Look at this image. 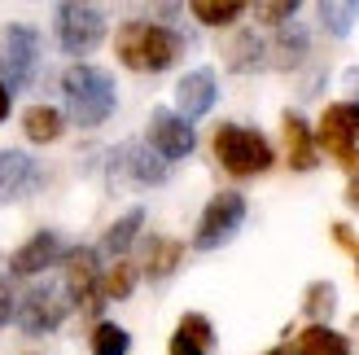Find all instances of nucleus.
I'll return each mask as SVG.
<instances>
[{"label": "nucleus", "instance_id": "f257e3e1", "mask_svg": "<svg viewBox=\"0 0 359 355\" xmlns=\"http://www.w3.org/2000/svg\"><path fill=\"white\" fill-rule=\"evenodd\" d=\"M62 93H66V110L79 128H97L114 110V79L97 66H70L62 79Z\"/></svg>", "mask_w": 359, "mask_h": 355}, {"label": "nucleus", "instance_id": "f03ea898", "mask_svg": "<svg viewBox=\"0 0 359 355\" xmlns=\"http://www.w3.org/2000/svg\"><path fill=\"white\" fill-rule=\"evenodd\" d=\"M114 48L128 70H167L180 58V35L158 22H128L118 31Z\"/></svg>", "mask_w": 359, "mask_h": 355}, {"label": "nucleus", "instance_id": "7ed1b4c3", "mask_svg": "<svg viewBox=\"0 0 359 355\" xmlns=\"http://www.w3.org/2000/svg\"><path fill=\"white\" fill-rule=\"evenodd\" d=\"M215 158L228 175H259L272 167V145L255 132V128H241V123H224L215 132Z\"/></svg>", "mask_w": 359, "mask_h": 355}, {"label": "nucleus", "instance_id": "20e7f679", "mask_svg": "<svg viewBox=\"0 0 359 355\" xmlns=\"http://www.w3.org/2000/svg\"><path fill=\"white\" fill-rule=\"evenodd\" d=\"M320 149L337 158V167L355 171L359 167V105L355 101H337L325 110V119H320Z\"/></svg>", "mask_w": 359, "mask_h": 355}, {"label": "nucleus", "instance_id": "39448f33", "mask_svg": "<svg viewBox=\"0 0 359 355\" xmlns=\"http://www.w3.org/2000/svg\"><path fill=\"white\" fill-rule=\"evenodd\" d=\"M241 220H245V198L241 193H215L210 206L202 210V220H197L193 246L197 250H215V246H224L232 233H237Z\"/></svg>", "mask_w": 359, "mask_h": 355}, {"label": "nucleus", "instance_id": "423d86ee", "mask_svg": "<svg viewBox=\"0 0 359 355\" xmlns=\"http://www.w3.org/2000/svg\"><path fill=\"white\" fill-rule=\"evenodd\" d=\"M66 312H70V290L66 286H35L22 298V307H18V325L27 333H48L66 321Z\"/></svg>", "mask_w": 359, "mask_h": 355}, {"label": "nucleus", "instance_id": "0eeeda50", "mask_svg": "<svg viewBox=\"0 0 359 355\" xmlns=\"http://www.w3.org/2000/svg\"><path fill=\"white\" fill-rule=\"evenodd\" d=\"M35 58H40V40L27 27H9L5 44H0V83L5 88H22L35 70Z\"/></svg>", "mask_w": 359, "mask_h": 355}, {"label": "nucleus", "instance_id": "6e6552de", "mask_svg": "<svg viewBox=\"0 0 359 355\" xmlns=\"http://www.w3.org/2000/svg\"><path fill=\"white\" fill-rule=\"evenodd\" d=\"M105 35V22L93 5H62L57 9V40L66 53H93Z\"/></svg>", "mask_w": 359, "mask_h": 355}, {"label": "nucleus", "instance_id": "1a4fd4ad", "mask_svg": "<svg viewBox=\"0 0 359 355\" xmlns=\"http://www.w3.org/2000/svg\"><path fill=\"white\" fill-rule=\"evenodd\" d=\"M149 145L163 158L193 154V128H189V119H180L171 110H154V119H149Z\"/></svg>", "mask_w": 359, "mask_h": 355}, {"label": "nucleus", "instance_id": "9d476101", "mask_svg": "<svg viewBox=\"0 0 359 355\" xmlns=\"http://www.w3.org/2000/svg\"><path fill=\"white\" fill-rule=\"evenodd\" d=\"M66 290L75 298L79 307L97 312V255L88 250V246H75V250L66 255Z\"/></svg>", "mask_w": 359, "mask_h": 355}, {"label": "nucleus", "instance_id": "9b49d317", "mask_svg": "<svg viewBox=\"0 0 359 355\" xmlns=\"http://www.w3.org/2000/svg\"><path fill=\"white\" fill-rule=\"evenodd\" d=\"M175 105L184 119H202L210 105H215V75L210 70H189L175 88Z\"/></svg>", "mask_w": 359, "mask_h": 355}, {"label": "nucleus", "instance_id": "f8f14e48", "mask_svg": "<svg viewBox=\"0 0 359 355\" xmlns=\"http://www.w3.org/2000/svg\"><path fill=\"white\" fill-rule=\"evenodd\" d=\"M114 171L123 175V180H132V185H158L167 175V167L158 163L149 149H140V145H123L114 154Z\"/></svg>", "mask_w": 359, "mask_h": 355}, {"label": "nucleus", "instance_id": "ddd939ff", "mask_svg": "<svg viewBox=\"0 0 359 355\" xmlns=\"http://www.w3.org/2000/svg\"><path fill=\"white\" fill-rule=\"evenodd\" d=\"M35 185V163L27 154H13V149H0V202L18 198L22 189Z\"/></svg>", "mask_w": 359, "mask_h": 355}, {"label": "nucleus", "instance_id": "4468645a", "mask_svg": "<svg viewBox=\"0 0 359 355\" xmlns=\"http://www.w3.org/2000/svg\"><path fill=\"white\" fill-rule=\"evenodd\" d=\"M53 259H57V237H53V233H35L22 250L13 255V272L18 276H35V272H44Z\"/></svg>", "mask_w": 359, "mask_h": 355}, {"label": "nucleus", "instance_id": "2eb2a0df", "mask_svg": "<svg viewBox=\"0 0 359 355\" xmlns=\"http://www.w3.org/2000/svg\"><path fill=\"white\" fill-rule=\"evenodd\" d=\"M285 149H290V167H298V171L316 167V140L298 114H285Z\"/></svg>", "mask_w": 359, "mask_h": 355}, {"label": "nucleus", "instance_id": "dca6fc26", "mask_svg": "<svg viewBox=\"0 0 359 355\" xmlns=\"http://www.w3.org/2000/svg\"><path fill=\"white\" fill-rule=\"evenodd\" d=\"M22 132L35 140V145H48V140L62 136V114L53 110V105H31L22 114Z\"/></svg>", "mask_w": 359, "mask_h": 355}, {"label": "nucleus", "instance_id": "f3484780", "mask_svg": "<svg viewBox=\"0 0 359 355\" xmlns=\"http://www.w3.org/2000/svg\"><path fill=\"white\" fill-rule=\"evenodd\" d=\"M298 355H351V347H346L342 333H333L325 325H311V329H302V338H298Z\"/></svg>", "mask_w": 359, "mask_h": 355}, {"label": "nucleus", "instance_id": "a211bd4d", "mask_svg": "<svg viewBox=\"0 0 359 355\" xmlns=\"http://www.w3.org/2000/svg\"><path fill=\"white\" fill-rule=\"evenodd\" d=\"M193 18L206 27H228L241 18V0H197L193 5Z\"/></svg>", "mask_w": 359, "mask_h": 355}, {"label": "nucleus", "instance_id": "6ab92c4d", "mask_svg": "<svg viewBox=\"0 0 359 355\" xmlns=\"http://www.w3.org/2000/svg\"><path fill=\"white\" fill-rule=\"evenodd\" d=\"M180 241H154L149 246V259H145V272H149V281H163V276H171L175 272V263H180Z\"/></svg>", "mask_w": 359, "mask_h": 355}, {"label": "nucleus", "instance_id": "aec40b11", "mask_svg": "<svg viewBox=\"0 0 359 355\" xmlns=\"http://www.w3.org/2000/svg\"><path fill=\"white\" fill-rule=\"evenodd\" d=\"M132 351V338H128V329H118L110 321H101L93 329V355H128Z\"/></svg>", "mask_w": 359, "mask_h": 355}, {"label": "nucleus", "instance_id": "412c9836", "mask_svg": "<svg viewBox=\"0 0 359 355\" xmlns=\"http://www.w3.org/2000/svg\"><path fill=\"white\" fill-rule=\"evenodd\" d=\"M263 62V44H259V35H237V44L228 48V66L232 70H255Z\"/></svg>", "mask_w": 359, "mask_h": 355}, {"label": "nucleus", "instance_id": "4be33fe9", "mask_svg": "<svg viewBox=\"0 0 359 355\" xmlns=\"http://www.w3.org/2000/svg\"><path fill=\"white\" fill-rule=\"evenodd\" d=\"M140 224H145V215H140V210H128V215H123V220H118V224L110 228V233H105V250H110V255H118V250H128Z\"/></svg>", "mask_w": 359, "mask_h": 355}, {"label": "nucleus", "instance_id": "5701e85b", "mask_svg": "<svg viewBox=\"0 0 359 355\" xmlns=\"http://www.w3.org/2000/svg\"><path fill=\"white\" fill-rule=\"evenodd\" d=\"M132 286H136L132 263H114V268L105 272V281H101V294H105V298H128V294H132Z\"/></svg>", "mask_w": 359, "mask_h": 355}, {"label": "nucleus", "instance_id": "b1692460", "mask_svg": "<svg viewBox=\"0 0 359 355\" xmlns=\"http://www.w3.org/2000/svg\"><path fill=\"white\" fill-rule=\"evenodd\" d=\"M175 333H180V338H189L193 347H202V351L215 342V329H210V321H206V316H197V312H189L184 321H180V329H175Z\"/></svg>", "mask_w": 359, "mask_h": 355}, {"label": "nucleus", "instance_id": "393cba45", "mask_svg": "<svg viewBox=\"0 0 359 355\" xmlns=\"http://www.w3.org/2000/svg\"><path fill=\"white\" fill-rule=\"evenodd\" d=\"M302 307H307L316 321H320V316H329V312L337 307V290L329 286V281H316V286L307 290V303H302Z\"/></svg>", "mask_w": 359, "mask_h": 355}, {"label": "nucleus", "instance_id": "a878e982", "mask_svg": "<svg viewBox=\"0 0 359 355\" xmlns=\"http://www.w3.org/2000/svg\"><path fill=\"white\" fill-rule=\"evenodd\" d=\"M294 0H276V5H259V18H263V22H272V27H280L285 22V18H294Z\"/></svg>", "mask_w": 359, "mask_h": 355}, {"label": "nucleus", "instance_id": "bb28decb", "mask_svg": "<svg viewBox=\"0 0 359 355\" xmlns=\"http://www.w3.org/2000/svg\"><path fill=\"white\" fill-rule=\"evenodd\" d=\"M307 48V35H290V40H280V48H276V58H280V66H290V62H298V53Z\"/></svg>", "mask_w": 359, "mask_h": 355}, {"label": "nucleus", "instance_id": "cd10ccee", "mask_svg": "<svg viewBox=\"0 0 359 355\" xmlns=\"http://www.w3.org/2000/svg\"><path fill=\"white\" fill-rule=\"evenodd\" d=\"M13 321V290H9V281H0V325H9Z\"/></svg>", "mask_w": 359, "mask_h": 355}, {"label": "nucleus", "instance_id": "c85d7f7f", "mask_svg": "<svg viewBox=\"0 0 359 355\" xmlns=\"http://www.w3.org/2000/svg\"><path fill=\"white\" fill-rule=\"evenodd\" d=\"M333 241H337V246H346V250H355V255H359V246H355V233H351L346 224H333Z\"/></svg>", "mask_w": 359, "mask_h": 355}, {"label": "nucleus", "instance_id": "c756f323", "mask_svg": "<svg viewBox=\"0 0 359 355\" xmlns=\"http://www.w3.org/2000/svg\"><path fill=\"white\" fill-rule=\"evenodd\" d=\"M171 355H206L202 347H193L189 338H180V333H175V338H171Z\"/></svg>", "mask_w": 359, "mask_h": 355}, {"label": "nucleus", "instance_id": "7c9ffc66", "mask_svg": "<svg viewBox=\"0 0 359 355\" xmlns=\"http://www.w3.org/2000/svg\"><path fill=\"white\" fill-rule=\"evenodd\" d=\"M320 13H325V18H351L355 9H333V5H325ZM337 31H346V22H337Z\"/></svg>", "mask_w": 359, "mask_h": 355}, {"label": "nucleus", "instance_id": "2f4dec72", "mask_svg": "<svg viewBox=\"0 0 359 355\" xmlns=\"http://www.w3.org/2000/svg\"><path fill=\"white\" fill-rule=\"evenodd\" d=\"M5 119H9V88L0 83V123H5Z\"/></svg>", "mask_w": 359, "mask_h": 355}, {"label": "nucleus", "instance_id": "473e14b6", "mask_svg": "<svg viewBox=\"0 0 359 355\" xmlns=\"http://www.w3.org/2000/svg\"><path fill=\"white\" fill-rule=\"evenodd\" d=\"M346 198H351V206L359 210V180H351V189H346Z\"/></svg>", "mask_w": 359, "mask_h": 355}, {"label": "nucleus", "instance_id": "72a5a7b5", "mask_svg": "<svg viewBox=\"0 0 359 355\" xmlns=\"http://www.w3.org/2000/svg\"><path fill=\"white\" fill-rule=\"evenodd\" d=\"M267 355H298V347H276V351H267Z\"/></svg>", "mask_w": 359, "mask_h": 355}]
</instances>
